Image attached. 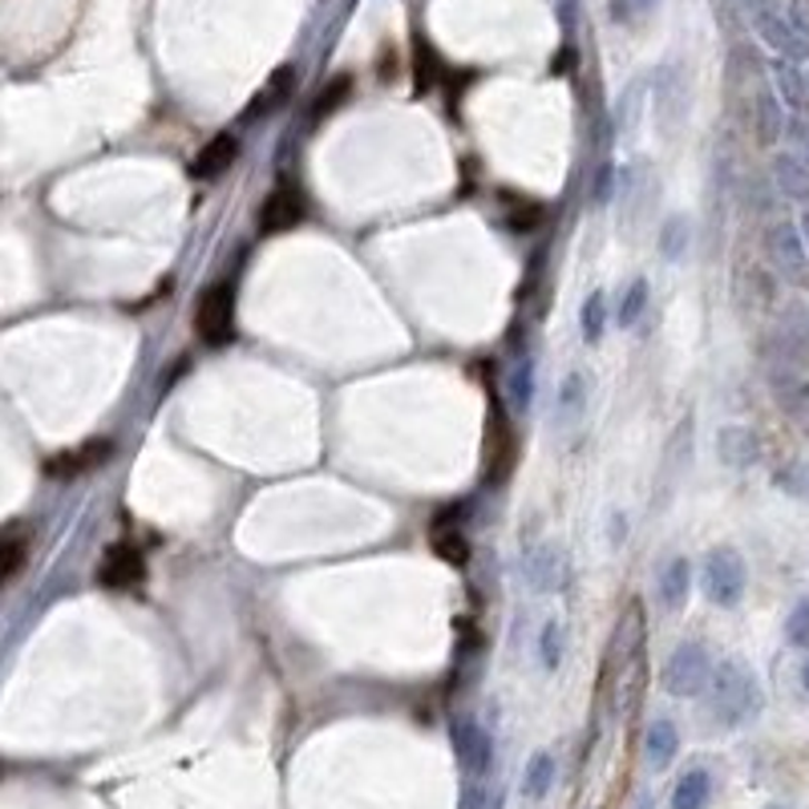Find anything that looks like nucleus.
<instances>
[{"label": "nucleus", "instance_id": "33", "mask_svg": "<svg viewBox=\"0 0 809 809\" xmlns=\"http://www.w3.org/2000/svg\"><path fill=\"white\" fill-rule=\"evenodd\" d=\"M793 397H798V401H793V405H798V413H806V417H809V381H806V385H798V393H793Z\"/></svg>", "mask_w": 809, "mask_h": 809}, {"label": "nucleus", "instance_id": "29", "mask_svg": "<svg viewBox=\"0 0 809 809\" xmlns=\"http://www.w3.org/2000/svg\"><path fill=\"white\" fill-rule=\"evenodd\" d=\"M462 809H502V793L482 786V781H470V786L462 789Z\"/></svg>", "mask_w": 809, "mask_h": 809}, {"label": "nucleus", "instance_id": "9", "mask_svg": "<svg viewBox=\"0 0 809 809\" xmlns=\"http://www.w3.org/2000/svg\"><path fill=\"white\" fill-rule=\"evenodd\" d=\"M142 575H146V559H142V551H138V546H130V543L110 546V551H106V559H101V566H98V579L110 591L138 588V583H142Z\"/></svg>", "mask_w": 809, "mask_h": 809}, {"label": "nucleus", "instance_id": "28", "mask_svg": "<svg viewBox=\"0 0 809 809\" xmlns=\"http://www.w3.org/2000/svg\"><path fill=\"white\" fill-rule=\"evenodd\" d=\"M348 93H353V78H336L333 86H324V93L316 98V118H324V114H333V110H341L344 101H348Z\"/></svg>", "mask_w": 809, "mask_h": 809}, {"label": "nucleus", "instance_id": "16", "mask_svg": "<svg viewBox=\"0 0 809 809\" xmlns=\"http://www.w3.org/2000/svg\"><path fill=\"white\" fill-rule=\"evenodd\" d=\"M712 801V773L709 769H688L672 789V809H704Z\"/></svg>", "mask_w": 809, "mask_h": 809}, {"label": "nucleus", "instance_id": "34", "mask_svg": "<svg viewBox=\"0 0 809 809\" xmlns=\"http://www.w3.org/2000/svg\"><path fill=\"white\" fill-rule=\"evenodd\" d=\"M801 684H806V692H809V660L801 664Z\"/></svg>", "mask_w": 809, "mask_h": 809}, {"label": "nucleus", "instance_id": "17", "mask_svg": "<svg viewBox=\"0 0 809 809\" xmlns=\"http://www.w3.org/2000/svg\"><path fill=\"white\" fill-rule=\"evenodd\" d=\"M292 98V69H276L272 78H267V86L256 93V101H251V110H247V118H264V114H276L284 101Z\"/></svg>", "mask_w": 809, "mask_h": 809}, {"label": "nucleus", "instance_id": "10", "mask_svg": "<svg viewBox=\"0 0 809 809\" xmlns=\"http://www.w3.org/2000/svg\"><path fill=\"white\" fill-rule=\"evenodd\" d=\"M563 551L554 543H539L526 559H522V579H526V588L539 591V595H551L559 591L563 583Z\"/></svg>", "mask_w": 809, "mask_h": 809}, {"label": "nucleus", "instance_id": "32", "mask_svg": "<svg viewBox=\"0 0 809 809\" xmlns=\"http://www.w3.org/2000/svg\"><path fill=\"white\" fill-rule=\"evenodd\" d=\"M620 539H628V519L611 514V546H620Z\"/></svg>", "mask_w": 809, "mask_h": 809}, {"label": "nucleus", "instance_id": "20", "mask_svg": "<svg viewBox=\"0 0 809 809\" xmlns=\"http://www.w3.org/2000/svg\"><path fill=\"white\" fill-rule=\"evenodd\" d=\"M110 454H114V445H110V442H89V445H81L78 454L57 457L53 474H86V470L101 466V462H106V457H110Z\"/></svg>", "mask_w": 809, "mask_h": 809}, {"label": "nucleus", "instance_id": "8", "mask_svg": "<svg viewBox=\"0 0 809 809\" xmlns=\"http://www.w3.org/2000/svg\"><path fill=\"white\" fill-rule=\"evenodd\" d=\"M304 215H308L304 190L292 187V182H284V187H276L272 195H267L264 211H259V227H264L267 235L292 231V227H299V223H304Z\"/></svg>", "mask_w": 809, "mask_h": 809}, {"label": "nucleus", "instance_id": "26", "mask_svg": "<svg viewBox=\"0 0 809 809\" xmlns=\"http://www.w3.org/2000/svg\"><path fill=\"white\" fill-rule=\"evenodd\" d=\"M539 652H543L546 672H554V668L563 664V628H559V620H546L543 640H539Z\"/></svg>", "mask_w": 809, "mask_h": 809}, {"label": "nucleus", "instance_id": "31", "mask_svg": "<svg viewBox=\"0 0 809 809\" xmlns=\"http://www.w3.org/2000/svg\"><path fill=\"white\" fill-rule=\"evenodd\" d=\"M611 203V167L595 175V190H591V207H608Z\"/></svg>", "mask_w": 809, "mask_h": 809}, {"label": "nucleus", "instance_id": "24", "mask_svg": "<svg viewBox=\"0 0 809 809\" xmlns=\"http://www.w3.org/2000/svg\"><path fill=\"white\" fill-rule=\"evenodd\" d=\"M643 308H648V279H632L628 292H623V299H620V308H615L620 328H632V324L643 316Z\"/></svg>", "mask_w": 809, "mask_h": 809}, {"label": "nucleus", "instance_id": "21", "mask_svg": "<svg viewBox=\"0 0 809 809\" xmlns=\"http://www.w3.org/2000/svg\"><path fill=\"white\" fill-rule=\"evenodd\" d=\"M603 328H608V296H603V292H591V296L583 299V308H579V333H583L588 344H595V341H603Z\"/></svg>", "mask_w": 809, "mask_h": 809}, {"label": "nucleus", "instance_id": "4", "mask_svg": "<svg viewBox=\"0 0 809 809\" xmlns=\"http://www.w3.org/2000/svg\"><path fill=\"white\" fill-rule=\"evenodd\" d=\"M195 328H199L203 344H211V348H219V344L231 341V333H235V288L227 284V279H219V284H211V288L199 292V304H195Z\"/></svg>", "mask_w": 809, "mask_h": 809}, {"label": "nucleus", "instance_id": "14", "mask_svg": "<svg viewBox=\"0 0 809 809\" xmlns=\"http://www.w3.org/2000/svg\"><path fill=\"white\" fill-rule=\"evenodd\" d=\"M680 753V732L672 721H652L648 724V737H643V757H648V766L652 769H668L672 761H677Z\"/></svg>", "mask_w": 809, "mask_h": 809}, {"label": "nucleus", "instance_id": "35", "mask_svg": "<svg viewBox=\"0 0 809 809\" xmlns=\"http://www.w3.org/2000/svg\"><path fill=\"white\" fill-rule=\"evenodd\" d=\"M766 809H786V806H766Z\"/></svg>", "mask_w": 809, "mask_h": 809}, {"label": "nucleus", "instance_id": "11", "mask_svg": "<svg viewBox=\"0 0 809 809\" xmlns=\"http://www.w3.org/2000/svg\"><path fill=\"white\" fill-rule=\"evenodd\" d=\"M430 546L437 551V559H445L450 566H466L470 563V539L462 531L454 511H445L442 519L430 526Z\"/></svg>", "mask_w": 809, "mask_h": 809}, {"label": "nucleus", "instance_id": "15", "mask_svg": "<svg viewBox=\"0 0 809 809\" xmlns=\"http://www.w3.org/2000/svg\"><path fill=\"white\" fill-rule=\"evenodd\" d=\"M688 591H692V566H688V559H672L660 571V603L668 611H680L688 603Z\"/></svg>", "mask_w": 809, "mask_h": 809}, {"label": "nucleus", "instance_id": "7", "mask_svg": "<svg viewBox=\"0 0 809 809\" xmlns=\"http://www.w3.org/2000/svg\"><path fill=\"white\" fill-rule=\"evenodd\" d=\"M450 737H454L457 766L466 769L474 781H482L490 773V766H494V741H490V732L477 721H470V717H457Z\"/></svg>", "mask_w": 809, "mask_h": 809}, {"label": "nucleus", "instance_id": "25", "mask_svg": "<svg viewBox=\"0 0 809 809\" xmlns=\"http://www.w3.org/2000/svg\"><path fill=\"white\" fill-rule=\"evenodd\" d=\"M777 178H781V190H786V199L809 203V175L798 167V162L781 158V162H777Z\"/></svg>", "mask_w": 809, "mask_h": 809}, {"label": "nucleus", "instance_id": "23", "mask_svg": "<svg viewBox=\"0 0 809 809\" xmlns=\"http://www.w3.org/2000/svg\"><path fill=\"white\" fill-rule=\"evenodd\" d=\"M688 235H692L688 215H668V223L660 227V256L677 264V259L688 251Z\"/></svg>", "mask_w": 809, "mask_h": 809}, {"label": "nucleus", "instance_id": "19", "mask_svg": "<svg viewBox=\"0 0 809 809\" xmlns=\"http://www.w3.org/2000/svg\"><path fill=\"white\" fill-rule=\"evenodd\" d=\"M554 786V757L551 753H534L531 761H526V773H522V793L526 798H546Z\"/></svg>", "mask_w": 809, "mask_h": 809}, {"label": "nucleus", "instance_id": "1", "mask_svg": "<svg viewBox=\"0 0 809 809\" xmlns=\"http://www.w3.org/2000/svg\"><path fill=\"white\" fill-rule=\"evenodd\" d=\"M704 700H709L712 721L724 724V729H737V724L753 721L761 712V680L744 660H721L712 668Z\"/></svg>", "mask_w": 809, "mask_h": 809}, {"label": "nucleus", "instance_id": "22", "mask_svg": "<svg viewBox=\"0 0 809 809\" xmlns=\"http://www.w3.org/2000/svg\"><path fill=\"white\" fill-rule=\"evenodd\" d=\"M531 401H534V365L531 361H519L511 368V377H506V405L514 413H522L531 410Z\"/></svg>", "mask_w": 809, "mask_h": 809}, {"label": "nucleus", "instance_id": "27", "mask_svg": "<svg viewBox=\"0 0 809 809\" xmlns=\"http://www.w3.org/2000/svg\"><path fill=\"white\" fill-rule=\"evenodd\" d=\"M786 640L793 643V648H801V652H809V599H801L798 608L789 611V620H786Z\"/></svg>", "mask_w": 809, "mask_h": 809}, {"label": "nucleus", "instance_id": "13", "mask_svg": "<svg viewBox=\"0 0 809 809\" xmlns=\"http://www.w3.org/2000/svg\"><path fill=\"white\" fill-rule=\"evenodd\" d=\"M235 158H239V138H235V134H215L211 142L195 155L190 175L195 178H223L227 170L235 167Z\"/></svg>", "mask_w": 809, "mask_h": 809}, {"label": "nucleus", "instance_id": "18", "mask_svg": "<svg viewBox=\"0 0 809 809\" xmlns=\"http://www.w3.org/2000/svg\"><path fill=\"white\" fill-rule=\"evenodd\" d=\"M583 410H588V377L583 373H571V377L563 381V388H559V422L563 425H575L579 417H583Z\"/></svg>", "mask_w": 809, "mask_h": 809}, {"label": "nucleus", "instance_id": "5", "mask_svg": "<svg viewBox=\"0 0 809 809\" xmlns=\"http://www.w3.org/2000/svg\"><path fill=\"white\" fill-rule=\"evenodd\" d=\"M766 251H769V264L777 267V276L789 279V284H798L806 288L809 284V247L801 239L798 223H773L766 235Z\"/></svg>", "mask_w": 809, "mask_h": 809}, {"label": "nucleus", "instance_id": "6", "mask_svg": "<svg viewBox=\"0 0 809 809\" xmlns=\"http://www.w3.org/2000/svg\"><path fill=\"white\" fill-rule=\"evenodd\" d=\"M519 462V433H514L506 405H490V430H486V482H506Z\"/></svg>", "mask_w": 809, "mask_h": 809}, {"label": "nucleus", "instance_id": "30", "mask_svg": "<svg viewBox=\"0 0 809 809\" xmlns=\"http://www.w3.org/2000/svg\"><path fill=\"white\" fill-rule=\"evenodd\" d=\"M24 563V543L21 539H0V583L12 579Z\"/></svg>", "mask_w": 809, "mask_h": 809}, {"label": "nucleus", "instance_id": "2", "mask_svg": "<svg viewBox=\"0 0 809 809\" xmlns=\"http://www.w3.org/2000/svg\"><path fill=\"white\" fill-rule=\"evenodd\" d=\"M700 583H704L709 603H717V608H737V603L744 599V583H749L744 559L732 551V546H717V551L704 559Z\"/></svg>", "mask_w": 809, "mask_h": 809}, {"label": "nucleus", "instance_id": "3", "mask_svg": "<svg viewBox=\"0 0 809 809\" xmlns=\"http://www.w3.org/2000/svg\"><path fill=\"white\" fill-rule=\"evenodd\" d=\"M712 655L704 643H680L664 664V688L672 697H704L712 680Z\"/></svg>", "mask_w": 809, "mask_h": 809}, {"label": "nucleus", "instance_id": "12", "mask_svg": "<svg viewBox=\"0 0 809 809\" xmlns=\"http://www.w3.org/2000/svg\"><path fill=\"white\" fill-rule=\"evenodd\" d=\"M717 457H721L729 470H744L761 457V442H757V433L749 430V425H724V430L717 433Z\"/></svg>", "mask_w": 809, "mask_h": 809}]
</instances>
